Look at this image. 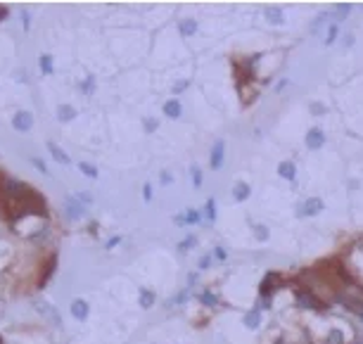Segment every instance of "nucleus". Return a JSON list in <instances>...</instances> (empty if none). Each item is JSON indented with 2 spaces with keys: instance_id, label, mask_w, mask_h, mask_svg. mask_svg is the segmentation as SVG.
Instances as JSON below:
<instances>
[{
  "instance_id": "1",
  "label": "nucleus",
  "mask_w": 363,
  "mask_h": 344,
  "mask_svg": "<svg viewBox=\"0 0 363 344\" xmlns=\"http://www.w3.org/2000/svg\"><path fill=\"white\" fill-rule=\"evenodd\" d=\"M34 308H36V313L38 316H43V318H48L50 323H53V327H57V330H62V316H60V311L48 301V299H43V297H34Z\"/></svg>"
},
{
  "instance_id": "2",
  "label": "nucleus",
  "mask_w": 363,
  "mask_h": 344,
  "mask_svg": "<svg viewBox=\"0 0 363 344\" xmlns=\"http://www.w3.org/2000/svg\"><path fill=\"white\" fill-rule=\"evenodd\" d=\"M325 209V202L320 197H309V199H304L301 204H297V216H301V218H306V216H318L320 211Z\"/></svg>"
},
{
  "instance_id": "3",
  "label": "nucleus",
  "mask_w": 363,
  "mask_h": 344,
  "mask_svg": "<svg viewBox=\"0 0 363 344\" xmlns=\"http://www.w3.org/2000/svg\"><path fill=\"white\" fill-rule=\"evenodd\" d=\"M62 211H64V216L69 218V221H81V218L86 216V207H83L76 197H64Z\"/></svg>"
},
{
  "instance_id": "4",
  "label": "nucleus",
  "mask_w": 363,
  "mask_h": 344,
  "mask_svg": "<svg viewBox=\"0 0 363 344\" xmlns=\"http://www.w3.org/2000/svg\"><path fill=\"white\" fill-rule=\"evenodd\" d=\"M12 128L19 131V133H29V131L34 128V114H31L29 109L15 112V117H12Z\"/></svg>"
},
{
  "instance_id": "5",
  "label": "nucleus",
  "mask_w": 363,
  "mask_h": 344,
  "mask_svg": "<svg viewBox=\"0 0 363 344\" xmlns=\"http://www.w3.org/2000/svg\"><path fill=\"white\" fill-rule=\"evenodd\" d=\"M304 143H306L309 150H320V147L325 145V131L318 128V126L309 128V131H306V138H304Z\"/></svg>"
},
{
  "instance_id": "6",
  "label": "nucleus",
  "mask_w": 363,
  "mask_h": 344,
  "mask_svg": "<svg viewBox=\"0 0 363 344\" xmlns=\"http://www.w3.org/2000/svg\"><path fill=\"white\" fill-rule=\"evenodd\" d=\"M223 159H226V140H216L214 147H211V159H209V166L218 171L223 166Z\"/></svg>"
},
{
  "instance_id": "7",
  "label": "nucleus",
  "mask_w": 363,
  "mask_h": 344,
  "mask_svg": "<svg viewBox=\"0 0 363 344\" xmlns=\"http://www.w3.org/2000/svg\"><path fill=\"white\" fill-rule=\"evenodd\" d=\"M69 311H72V316L76 318V320H86V318L91 316V306H88V301L86 299H72V304H69Z\"/></svg>"
},
{
  "instance_id": "8",
  "label": "nucleus",
  "mask_w": 363,
  "mask_h": 344,
  "mask_svg": "<svg viewBox=\"0 0 363 344\" xmlns=\"http://www.w3.org/2000/svg\"><path fill=\"white\" fill-rule=\"evenodd\" d=\"M46 147H48V152H50V157H53V159H55L57 164H62V166H69V164H72V157H69V154L64 152V150H62L60 145H57V143H53V140H48Z\"/></svg>"
},
{
  "instance_id": "9",
  "label": "nucleus",
  "mask_w": 363,
  "mask_h": 344,
  "mask_svg": "<svg viewBox=\"0 0 363 344\" xmlns=\"http://www.w3.org/2000/svg\"><path fill=\"white\" fill-rule=\"evenodd\" d=\"M162 112H164V117H166V119H181V114H183L181 100H166V102H164V107H162Z\"/></svg>"
},
{
  "instance_id": "10",
  "label": "nucleus",
  "mask_w": 363,
  "mask_h": 344,
  "mask_svg": "<svg viewBox=\"0 0 363 344\" xmlns=\"http://www.w3.org/2000/svg\"><path fill=\"white\" fill-rule=\"evenodd\" d=\"M297 306L304 308V311H318V308H320V304L311 297L309 292H297Z\"/></svg>"
},
{
  "instance_id": "11",
  "label": "nucleus",
  "mask_w": 363,
  "mask_h": 344,
  "mask_svg": "<svg viewBox=\"0 0 363 344\" xmlns=\"http://www.w3.org/2000/svg\"><path fill=\"white\" fill-rule=\"evenodd\" d=\"M278 176L285 178V181H294V178H297V164L290 162V159L280 162L278 164Z\"/></svg>"
},
{
  "instance_id": "12",
  "label": "nucleus",
  "mask_w": 363,
  "mask_h": 344,
  "mask_svg": "<svg viewBox=\"0 0 363 344\" xmlns=\"http://www.w3.org/2000/svg\"><path fill=\"white\" fill-rule=\"evenodd\" d=\"M249 195H252L249 183H245V181L233 183V199H235V202H245V199H249Z\"/></svg>"
},
{
  "instance_id": "13",
  "label": "nucleus",
  "mask_w": 363,
  "mask_h": 344,
  "mask_svg": "<svg viewBox=\"0 0 363 344\" xmlns=\"http://www.w3.org/2000/svg\"><path fill=\"white\" fill-rule=\"evenodd\" d=\"M263 17H266V22H268L271 27H280L282 19H285V15H282V10H280V8L271 5V8L263 10Z\"/></svg>"
},
{
  "instance_id": "14",
  "label": "nucleus",
  "mask_w": 363,
  "mask_h": 344,
  "mask_svg": "<svg viewBox=\"0 0 363 344\" xmlns=\"http://www.w3.org/2000/svg\"><path fill=\"white\" fill-rule=\"evenodd\" d=\"M242 323H245V327H249V330L261 327V311H259V308H249L245 316H242Z\"/></svg>"
},
{
  "instance_id": "15",
  "label": "nucleus",
  "mask_w": 363,
  "mask_h": 344,
  "mask_svg": "<svg viewBox=\"0 0 363 344\" xmlns=\"http://www.w3.org/2000/svg\"><path fill=\"white\" fill-rule=\"evenodd\" d=\"M157 301V294L155 290H147V287H143V290L138 292V306L140 308H152Z\"/></svg>"
},
{
  "instance_id": "16",
  "label": "nucleus",
  "mask_w": 363,
  "mask_h": 344,
  "mask_svg": "<svg viewBox=\"0 0 363 344\" xmlns=\"http://www.w3.org/2000/svg\"><path fill=\"white\" fill-rule=\"evenodd\" d=\"M76 119V107L72 105H57V121L60 124H69Z\"/></svg>"
},
{
  "instance_id": "17",
  "label": "nucleus",
  "mask_w": 363,
  "mask_h": 344,
  "mask_svg": "<svg viewBox=\"0 0 363 344\" xmlns=\"http://www.w3.org/2000/svg\"><path fill=\"white\" fill-rule=\"evenodd\" d=\"M38 72L43 74V76H53L55 74L53 55H41V57H38Z\"/></svg>"
},
{
  "instance_id": "18",
  "label": "nucleus",
  "mask_w": 363,
  "mask_h": 344,
  "mask_svg": "<svg viewBox=\"0 0 363 344\" xmlns=\"http://www.w3.org/2000/svg\"><path fill=\"white\" fill-rule=\"evenodd\" d=\"M349 12H351V5H349V3H339V5H335V8H332L330 17L335 19V24H339V22H342Z\"/></svg>"
},
{
  "instance_id": "19",
  "label": "nucleus",
  "mask_w": 363,
  "mask_h": 344,
  "mask_svg": "<svg viewBox=\"0 0 363 344\" xmlns=\"http://www.w3.org/2000/svg\"><path fill=\"white\" fill-rule=\"evenodd\" d=\"M79 171L86 176V178H91V181H95L98 176H100V171H98V166L91 162H79Z\"/></svg>"
},
{
  "instance_id": "20",
  "label": "nucleus",
  "mask_w": 363,
  "mask_h": 344,
  "mask_svg": "<svg viewBox=\"0 0 363 344\" xmlns=\"http://www.w3.org/2000/svg\"><path fill=\"white\" fill-rule=\"evenodd\" d=\"M327 19H330V12H320V15H318V17L311 22V34H313V36H316V34H320V31L325 29V22H327Z\"/></svg>"
},
{
  "instance_id": "21",
  "label": "nucleus",
  "mask_w": 363,
  "mask_h": 344,
  "mask_svg": "<svg viewBox=\"0 0 363 344\" xmlns=\"http://www.w3.org/2000/svg\"><path fill=\"white\" fill-rule=\"evenodd\" d=\"M178 31H181V36H192L197 31V22L195 19H183L178 24Z\"/></svg>"
},
{
  "instance_id": "22",
  "label": "nucleus",
  "mask_w": 363,
  "mask_h": 344,
  "mask_svg": "<svg viewBox=\"0 0 363 344\" xmlns=\"http://www.w3.org/2000/svg\"><path fill=\"white\" fill-rule=\"evenodd\" d=\"M95 86H98V83H95V76H86L81 81V86H79V91H81L83 95H93V93H95Z\"/></svg>"
},
{
  "instance_id": "23",
  "label": "nucleus",
  "mask_w": 363,
  "mask_h": 344,
  "mask_svg": "<svg viewBox=\"0 0 363 344\" xmlns=\"http://www.w3.org/2000/svg\"><path fill=\"white\" fill-rule=\"evenodd\" d=\"M188 299H190V287H185V290H181L173 299H169L166 306H176V304H183V301H188Z\"/></svg>"
},
{
  "instance_id": "24",
  "label": "nucleus",
  "mask_w": 363,
  "mask_h": 344,
  "mask_svg": "<svg viewBox=\"0 0 363 344\" xmlns=\"http://www.w3.org/2000/svg\"><path fill=\"white\" fill-rule=\"evenodd\" d=\"M325 344H344V335H342V330H337V327H332V330L327 332Z\"/></svg>"
},
{
  "instance_id": "25",
  "label": "nucleus",
  "mask_w": 363,
  "mask_h": 344,
  "mask_svg": "<svg viewBox=\"0 0 363 344\" xmlns=\"http://www.w3.org/2000/svg\"><path fill=\"white\" fill-rule=\"evenodd\" d=\"M204 216H207V221H216V202H214V197L207 199V207H204Z\"/></svg>"
},
{
  "instance_id": "26",
  "label": "nucleus",
  "mask_w": 363,
  "mask_h": 344,
  "mask_svg": "<svg viewBox=\"0 0 363 344\" xmlns=\"http://www.w3.org/2000/svg\"><path fill=\"white\" fill-rule=\"evenodd\" d=\"M252 230H254V237H256V240H261V242H266V240L271 237V233H268V226H261V223H256V226H252Z\"/></svg>"
},
{
  "instance_id": "27",
  "label": "nucleus",
  "mask_w": 363,
  "mask_h": 344,
  "mask_svg": "<svg viewBox=\"0 0 363 344\" xmlns=\"http://www.w3.org/2000/svg\"><path fill=\"white\" fill-rule=\"evenodd\" d=\"M183 216H185V226H192V223H200L202 221V214L197 211V209H188Z\"/></svg>"
},
{
  "instance_id": "28",
  "label": "nucleus",
  "mask_w": 363,
  "mask_h": 344,
  "mask_svg": "<svg viewBox=\"0 0 363 344\" xmlns=\"http://www.w3.org/2000/svg\"><path fill=\"white\" fill-rule=\"evenodd\" d=\"M342 301L349 306V311L358 313V316H361V320H363V301H356V299H349V301H346V299H342Z\"/></svg>"
},
{
  "instance_id": "29",
  "label": "nucleus",
  "mask_w": 363,
  "mask_h": 344,
  "mask_svg": "<svg viewBox=\"0 0 363 344\" xmlns=\"http://www.w3.org/2000/svg\"><path fill=\"white\" fill-rule=\"evenodd\" d=\"M337 34H339V24H330L327 27V36H325V46H332L335 43Z\"/></svg>"
},
{
  "instance_id": "30",
  "label": "nucleus",
  "mask_w": 363,
  "mask_h": 344,
  "mask_svg": "<svg viewBox=\"0 0 363 344\" xmlns=\"http://www.w3.org/2000/svg\"><path fill=\"white\" fill-rule=\"evenodd\" d=\"M190 173H192V185H195V188H202V169L197 164H192Z\"/></svg>"
},
{
  "instance_id": "31",
  "label": "nucleus",
  "mask_w": 363,
  "mask_h": 344,
  "mask_svg": "<svg viewBox=\"0 0 363 344\" xmlns=\"http://www.w3.org/2000/svg\"><path fill=\"white\" fill-rule=\"evenodd\" d=\"M74 197L79 199V202H81V204H83V207H86V209H88V207H93V195H91V192L81 190V192H76Z\"/></svg>"
},
{
  "instance_id": "32",
  "label": "nucleus",
  "mask_w": 363,
  "mask_h": 344,
  "mask_svg": "<svg viewBox=\"0 0 363 344\" xmlns=\"http://www.w3.org/2000/svg\"><path fill=\"white\" fill-rule=\"evenodd\" d=\"M195 242H197V237L188 235L185 240H181V242H178V252H188V249H192V247H195Z\"/></svg>"
},
{
  "instance_id": "33",
  "label": "nucleus",
  "mask_w": 363,
  "mask_h": 344,
  "mask_svg": "<svg viewBox=\"0 0 363 344\" xmlns=\"http://www.w3.org/2000/svg\"><path fill=\"white\" fill-rule=\"evenodd\" d=\"M200 301L202 304H204V306H216V297H214V294H211V292L209 290H204V292H200Z\"/></svg>"
},
{
  "instance_id": "34",
  "label": "nucleus",
  "mask_w": 363,
  "mask_h": 344,
  "mask_svg": "<svg viewBox=\"0 0 363 344\" xmlns=\"http://www.w3.org/2000/svg\"><path fill=\"white\" fill-rule=\"evenodd\" d=\"M143 128H145V133H155L157 128H159V119L147 117L145 121H143Z\"/></svg>"
},
{
  "instance_id": "35",
  "label": "nucleus",
  "mask_w": 363,
  "mask_h": 344,
  "mask_svg": "<svg viewBox=\"0 0 363 344\" xmlns=\"http://www.w3.org/2000/svg\"><path fill=\"white\" fill-rule=\"evenodd\" d=\"M309 112H311V114H325L327 109H325V105H320V102H311Z\"/></svg>"
},
{
  "instance_id": "36",
  "label": "nucleus",
  "mask_w": 363,
  "mask_h": 344,
  "mask_svg": "<svg viewBox=\"0 0 363 344\" xmlns=\"http://www.w3.org/2000/svg\"><path fill=\"white\" fill-rule=\"evenodd\" d=\"M159 183H162V185H171V183H173V176L169 171H162V173H159Z\"/></svg>"
},
{
  "instance_id": "37",
  "label": "nucleus",
  "mask_w": 363,
  "mask_h": 344,
  "mask_svg": "<svg viewBox=\"0 0 363 344\" xmlns=\"http://www.w3.org/2000/svg\"><path fill=\"white\" fill-rule=\"evenodd\" d=\"M22 22H24V29H31V12L29 10H22Z\"/></svg>"
},
{
  "instance_id": "38",
  "label": "nucleus",
  "mask_w": 363,
  "mask_h": 344,
  "mask_svg": "<svg viewBox=\"0 0 363 344\" xmlns=\"http://www.w3.org/2000/svg\"><path fill=\"white\" fill-rule=\"evenodd\" d=\"M143 199H145V202H152V185H150V183L143 185Z\"/></svg>"
},
{
  "instance_id": "39",
  "label": "nucleus",
  "mask_w": 363,
  "mask_h": 344,
  "mask_svg": "<svg viewBox=\"0 0 363 344\" xmlns=\"http://www.w3.org/2000/svg\"><path fill=\"white\" fill-rule=\"evenodd\" d=\"M188 86H190V81H178V83H176V86H173V93L178 95V93L188 91Z\"/></svg>"
},
{
  "instance_id": "40",
  "label": "nucleus",
  "mask_w": 363,
  "mask_h": 344,
  "mask_svg": "<svg viewBox=\"0 0 363 344\" xmlns=\"http://www.w3.org/2000/svg\"><path fill=\"white\" fill-rule=\"evenodd\" d=\"M214 256H216L218 261H226V259H228V252L223 249V247H216V249H214Z\"/></svg>"
},
{
  "instance_id": "41",
  "label": "nucleus",
  "mask_w": 363,
  "mask_h": 344,
  "mask_svg": "<svg viewBox=\"0 0 363 344\" xmlns=\"http://www.w3.org/2000/svg\"><path fill=\"white\" fill-rule=\"evenodd\" d=\"M31 164H34V166H36V169H38L41 173H48V166H46L43 162H41V159H36V157H31Z\"/></svg>"
},
{
  "instance_id": "42",
  "label": "nucleus",
  "mask_w": 363,
  "mask_h": 344,
  "mask_svg": "<svg viewBox=\"0 0 363 344\" xmlns=\"http://www.w3.org/2000/svg\"><path fill=\"white\" fill-rule=\"evenodd\" d=\"M197 266H200V271H207L209 266H211V256H209V254H207V256H202Z\"/></svg>"
},
{
  "instance_id": "43",
  "label": "nucleus",
  "mask_w": 363,
  "mask_h": 344,
  "mask_svg": "<svg viewBox=\"0 0 363 344\" xmlns=\"http://www.w3.org/2000/svg\"><path fill=\"white\" fill-rule=\"evenodd\" d=\"M119 242H121V237L117 235V237H112V240H107V242H105V247H107V249H114Z\"/></svg>"
},
{
  "instance_id": "44",
  "label": "nucleus",
  "mask_w": 363,
  "mask_h": 344,
  "mask_svg": "<svg viewBox=\"0 0 363 344\" xmlns=\"http://www.w3.org/2000/svg\"><path fill=\"white\" fill-rule=\"evenodd\" d=\"M354 46V36H351V34H346L344 36V48H351Z\"/></svg>"
},
{
  "instance_id": "45",
  "label": "nucleus",
  "mask_w": 363,
  "mask_h": 344,
  "mask_svg": "<svg viewBox=\"0 0 363 344\" xmlns=\"http://www.w3.org/2000/svg\"><path fill=\"white\" fill-rule=\"evenodd\" d=\"M285 86H287V79H282V81H280V83H278V86H275V91L280 93V91H282V88H285Z\"/></svg>"
},
{
  "instance_id": "46",
  "label": "nucleus",
  "mask_w": 363,
  "mask_h": 344,
  "mask_svg": "<svg viewBox=\"0 0 363 344\" xmlns=\"http://www.w3.org/2000/svg\"><path fill=\"white\" fill-rule=\"evenodd\" d=\"M5 17H8V10H5V8H0V19H5Z\"/></svg>"
}]
</instances>
